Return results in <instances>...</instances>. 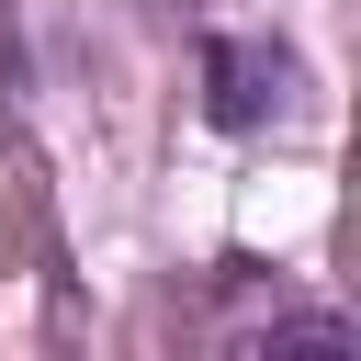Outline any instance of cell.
<instances>
[{
    "label": "cell",
    "mask_w": 361,
    "mask_h": 361,
    "mask_svg": "<svg viewBox=\"0 0 361 361\" xmlns=\"http://www.w3.org/2000/svg\"><path fill=\"white\" fill-rule=\"evenodd\" d=\"M293 90H305L293 45H271V34H203V113H214L226 135L282 124V113H293Z\"/></svg>",
    "instance_id": "1"
}]
</instances>
